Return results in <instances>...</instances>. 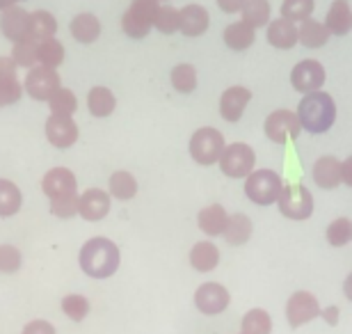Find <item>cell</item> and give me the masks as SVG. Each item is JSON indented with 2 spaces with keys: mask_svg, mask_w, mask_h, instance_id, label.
<instances>
[{
  "mask_svg": "<svg viewBox=\"0 0 352 334\" xmlns=\"http://www.w3.org/2000/svg\"><path fill=\"white\" fill-rule=\"evenodd\" d=\"M158 3H160V0H158Z\"/></svg>",
  "mask_w": 352,
  "mask_h": 334,
  "instance_id": "51",
  "label": "cell"
},
{
  "mask_svg": "<svg viewBox=\"0 0 352 334\" xmlns=\"http://www.w3.org/2000/svg\"><path fill=\"white\" fill-rule=\"evenodd\" d=\"M314 0H284L281 3V17L288 21H307L311 19Z\"/></svg>",
  "mask_w": 352,
  "mask_h": 334,
  "instance_id": "40",
  "label": "cell"
},
{
  "mask_svg": "<svg viewBox=\"0 0 352 334\" xmlns=\"http://www.w3.org/2000/svg\"><path fill=\"white\" fill-rule=\"evenodd\" d=\"M314 181L320 188L332 190L341 183V160L334 156H322L314 165Z\"/></svg>",
  "mask_w": 352,
  "mask_h": 334,
  "instance_id": "22",
  "label": "cell"
},
{
  "mask_svg": "<svg viewBox=\"0 0 352 334\" xmlns=\"http://www.w3.org/2000/svg\"><path fill=\"white\" fill-rule=\"evenodd\" d=\"M227 211L222 209L220 204H210L206 209L199 211V216H197V225H199V229L206 233V236H222L224 229H227Z\"/></svg>",
  "mask_w": 352,
  "mask_h": 334,
  "instance_id": "24",
  "label": "cell"
},
{
  "mask_svg": "<svg viewBox=\"0 0 352 334\" xmlns=\"http://www.w3.org/2000/svg\"><path fill=\"white\" fill-rule=\"evenodd\" d=\"M320 316V304L316 300L314 293L309 291H298L288 298L286 302V318L291 323V328H300L305 323H311L314 318Z\"/></svg>",
  "mask_w": 352,
  "mask_h": 334,
  "instance_id": "11",
  "label": "cell"
},
{
  "mask_svg": "<svg viewBox=\"0 0 352 334\" xmlns=\"http://www.w3.org/2000/svg\"><path fill=\"white\" fill-rule=\"evenodd\" d=\"M243 334H270L272 318L263 309H252L243 316Z\"/></svg>",
  "mask_w": 352,
  "mask_h": 334,
  "instance_id": "37",
  "label": "cell"
},
{
  "mask_svg": "<svg viewBox=\"0 0 352 334\" xmlns=\"http://www.w3.org/2000/svg\"><path fill=\"white\" fill-rule=\"evenodd\" d=\"M46 138L53 147L69 149L78 140V124L74 122V117L67 115H51L46 122Z\"/></svg>",
  "mask_w": 352,
  "mask_h": 334,
  "instance_id": "14",
  "label": "cell"
},
{
  "mask_svg": "<svg viewBox=\"0 0 352 334\" xmlns=\"http://www.w3.org/2000/svg\"><path fill=\"white\" fill-rule=\"evenodd\" d=\"M254 163H256V154L254 149L245 142H234V145H227L220 156V169L224 176L229 179H248V176L254 172Z\"/></svg>",
  "mask_w": 352,
  "mask_h": 334,
  "instance_id": "5",
  "label": "cell"
},
{
  "mask_svg": "<svg viewBox=\"0 0 352 334\" xmlns=\"http://www.w3.org/2000/svg\"><path fill=\"white\" fill-rule=\"evenodd\" d=\"M241 334H243V332H241Z\"/></svg>",
  "mask_w": 352,
  "mask_h": 334,
  "instance_id": "52",
  "label": "cell"
},
{
  "mask_svg": "<svg viewBox=\"0 0 352 334\" xmlns=\"http://www.w3.org/2000/svg\"><path fill=\"white\" fill-rule=\"evenodd\" d=\"M170 81L176 92L190 94V92L197 90V69L192 65H176L170 74Z\"/></svg>",
  "mask_w": 352,
  "mask_h": 334,
  "instance_id": "38",
  "label": "cell"
},
{
  "mask_svg": "<svg viewBox=\"0 0 352 334\" xmlns=\"http://www.w3.org/2000/svg\"><path fill=\"white\" fill-rule=\"evenodd\" d=\"M208 12L201 5H186L183 10H179V30L186 37H201L208 30Z\"/></svg>",
  "mask_w": 352,
  "mask_h": 334,
  "instance_id": "19",
  "label": "cell"
},
{
  "mask_svg": "<svg viewBox=\"0 0 352 334\" xmlns=\"http://www.w3.org/2000/svg\"><path fill=\"white\" fill-rule=\"evenodd\" d=\"M112 197L101 188H89L80 195L78 200V216L87 222H98L110 213Z\"/></svg>",
  "mask_w": 352,
  "mask_h": 334,
  "instance_id": "15",
  "label": "cell"
},
{
  "mask_svg": "<svg viewBox=\"0 0 352 334\" xmlns=\"http://www.w3.org/2000/svg\"><path fill=\"white\" fill-rule=\"evenodd\" d=\"M224 147L227 145H224L222 133L213 129V126L197 129L192 138H190V156H192V160L197 165H213V163H220Z\"/></svg>",
  "mask_w": 352,
  "mask_h": 334,
  "instance_id": "6",
  "label": "cell"
},
{
  "mask_svg": "<svg viewBox=\"0 0 352 334\" xmlns=\"http://www.w3.org/2000/svg\"><path fill=\"white\" fill-rule=\"evenodd\" d=\"M153 28H158V32L163 34H172L179 30V10L172 5H163L158 7L156 21H153Z\"/></svg>",
  "mask_w": 352,
  "mask_h": 334,
  "instance_id": "41",
  "label": "cell"
},
{
  "mask_svg": "<svg viewBox=\"0 0 352 334\" xmlns=\"http://www.w3.org/2000/svg\"><path fill=\"white\" fill-rule=\"evenodd\" d=\"M252 101V92L248 87H243V85H234V87L224 90V94L220 98V115L224 122H241L245 108H248V103Z\"/></svg>",
  "mask_w": 352,
  "mask_h": 334,
  "instance_id": "16",
  "label": "cell"
},
{
  "mask_svg": "<svg viewBox=\"0 0 352 334\" xmlns=\"http://www.w3.org/2000/svg\"><path fill=\"white\" fill-rule=\"evenodd\" d=\"M108 193L119 202H129L138 195V181L131 172H115L108 181Z\"/></svg>",
  "mask_w": 352,
  "mask_h": 334,
  "instance_id": "32",
  "label": "cell"
},
{
  "mask_svg": "<svg viewBox=\"0 0 352 334\" xmlns=\"http://www.w3.org/2000/svg\"><path fill=\"white\" fill-rule=\"evenodd\" d=\"M277 206L281 216L288 220H307L314 213V195L302 183H286L277 200Z\"/></svg>",
  "mask_w": 352,
  "mask_h": 334,
  "instance_id": "7",
  "label": "cell"
},
{
  "mask_svg": "<svg viewBox=\"0 0 352 334\" xmlns=\"http://www.w3.org/2000/svg\"><path fill=\"white\" fill-rule=\"evenodd\" d=\"M241 14L245 23L256 30V28L267 25V21H270V3L267 0H245Z\"/></svg>",
  "mask_w": 352,
  "mask_h": 334,
  "instance_id": "33",
  "label": "cell"
},
{
  "mask_svg": "<svg viewBox=\"0 0 352 334\" xmlns=\"http://www.w3.org/2000/svg\"><path fill=\"white\" fill-rule=\"evenodd\" d=\"M320 316L325 318V323H329V325H336L339 323V307H327V309H322L320 311Z\"/></svg>",
  "mask_w": 352,
  "mask_h": 334,
  "instance_id": "48",
  "label": "cell"
},
{
  "mask_svg": "<svg viewBox=\"0 0 352 334\" xmlns=\"http://www.w3.org/2000/svg\"><path fill=\"white\" fill-rule=\"evenodd\" d=\"M28 28H30V12H25L23 7H12L0 17V30L14 44L28 37Z\"/></svg>",
  "mask_w": 352,
  "mask_h": 334,
  "instance_id": "20",
  "label": "cell"
},
{
  "mask_svg": "<svg viewBox=\"0 0 352 334\" xmlns=\"http://www.w3.org/2000/svg\"><path fill=\"white\" fill-rule=\"evenodd\" d=\"M222 37H224V44H227L231 51H248V48L254 44L256 32H254V28L248 25L245 21H236V23L224 28Z\"/></svg>",
  "mask_w": 352,
  "mask_h": 334,
  "instance_id": "27",
  "label": "cell"
},
{
  "mask_svg": "<svg viewBox=\"0 0 352 334\" xmlns=\"http://www.w3.org/2000/svg\"><path fill=\"white\" fill-rule=\"evenodd\" d=\"M119 247L112 243L110 238L96 236L89 238L85 245L80 247L78 264L82 273L94 277V280H108L117 273L119 268Z\"/></svg>",
  "mask_w": 352,
  "mask_h": 334,
  "instance_id": "1",
  "label": "cell"
},
{
  "mask_svg": "<svg viewBox=\"0 0 352 334\" xmlns=\"http://www.w3.org/2000/svg\"><path fill=\"white\" fill-rule=\"evenodd\" d=\"M229 302H231V295L222 284L206 282L195 291V307L206 316L222 314V311L229 307Z\"/></svg>",
  "mask_w": 352,
  "mask_h": 334,
  "instance_id": "12",
  "label": "cell"
},
{
  "mask_svg": "<svg viewBox=\"0 0 352 334\" xmlns=\"http://www.w3.org/2000/svg\"><path fill=\"white\" fill-rule=\"evenodd\" d=\"M87 108H89L91 115L98 117V119L110 117L112 112H115V108H117V98H115V94H112L108 87H101V85H98V87L89 90Z\"/></svg>",
  "mask_w": 352,
  "mask_h": 334,
  "instance_id": "28",
  "label": "cell"
},
{
  "mask_svg": "<svg viewBox=\"0 0 352 334\" xmlns=\"http://www.w3.org/2000/svg\"><path fill=\"white\" fill-rule=\"evenodd\" d=\"M55 32H58V21L51 12L46 10H37L30 12V28H28V39L32 41H46L53 39Z\"/></svg>",
  "mask_w": 352,
  "mask_h": 334,
  "instance_id": "25",
  "label": "cell"
},
{
  "mask_svg": "<svg viewBox=\"0 0 352 334\" xmlns=\"http://www.w3.org/2000/svg\"><path fill=\"white\" fill-rule=\"evenodd\" d=\"M23 195L19 186L10 179H0V218H12L21 211Z\"/></svg>",
  "mask_w": 352,
  "mask_h": 334,
  "instance_id": "31",
  "label": "cell"
},
{
  "mask_svg": "<svg viewBox=\"0 0 352 334\" xmlns=\"http://www.w3.org/2000/svg\"><path fill=\"white\" fill-rule=\"evenodd\" d=\"M341 181L352 188V156H348V158L341 163Z\"/></svg>",
  "mask_w": 352,
  "mask_h": 334,
  "instance_id": "47",
  "label": "cell"
},
{
  "mask_svg": "<svg viewBox=\"0 0 352 334\" xmlns=\"http://www.w3.org/2000/svg\"><path fill=\"white\" fill-rule=\"evenodd\" d=\"M222 236L229 245H245L252 236V220L245 213H234V216H229L227 229Z\"/></svg>",
  "mask_w": 352,
  "mask_h": 334,
  "instance_id": "30",
  "label": "cell"
},
{
  "mask_svg": "<svg viewBox=\"0 0 352 334\" xmlns=\"http://www.w3.org/2000/svg\"><path fill=\"white\" fill-rule=\"evenodd\" d=\"M41 190L48 200H58V197H67V195H78V181H76V174L67 167H53L48 169L41 179Z\"/></svg>",
  "mask_w": 352,
  "mask_h": 334,
  "instance_id": "13",
  "label": "cell"
},
{
  "mask_svg": "<svg viewBox=\"0 0 352 334\" xmlns=\"http://www.w3.org/2000/svg\"><path fill=\"white\" fill-rule=\"evenodd\" d=\"M158 7V0H133L122 17V30L133 39H144L153 28Z\"/></svg>",
  "mask_w": 352,
  "mask_h": 334,
  "instance_id": "4",
  "label": "cell"
},
{
  "mask_svg": "<svg viewBox=\"0 0 352 334\" xmlns=\"http://www.w3.org/2000/svg\"><path fill=\"white\" fill-rule=\"evenodd\" d=\"M37 48H39V41H32V39H28V37L21 39L12 48V60L16 62V67H25V69L37 67L39 65Z\"/></svg>",
  "mask_w": 352,
  "mask_h": 334,
  "instance_id": "36",
  "label": "cell"
},
{
  "mask_svg": "<svg viewBox=\"0 0 352 334\" xmlns=\"http://www.w3.org/2000/svg\"><path fill=\"white\" fill-rule=\"evenodd\" d=\"M69 30H72L74 39L80 41V44H94V41L101 37V21H98L94 14H78V17H74L72 25H69Z\"/></svg>",
  "mask_w": 352,
  "mask_h": 334,
  "instance_id": "26",
  "label": "cell"
},
{
  "mask_svg": "<svg viewBox=\"0 0 352 334\" xmlns=\"http://www.w3.org/2000/svg\"><path fill=\"white\" fill-rule=\"evenodd\" d=\"M23 96V85L16 76V62L12 58H0V108L16 103Z\"/></svg>",
  "mask_w": 352,
  "mask_h": 334,
  "instance_id": "17",
  "label": "cell"
},
{
  "mask_svg": "<svg viewBox=\"0 0 352 334\" xmlns=\"http://www.w3.org/2000/svg\"><path fill=\"white\" fill-rule=\"evenodd\" d=\"M62 311L72 318V321H82L87 314H89V300L85 295H67L65 300H62Z\"/></svg>",
  "mask_w": 352,
  "mask_h": 334,
  "instance_id": "42",
  "label": "cell"
},
{
  "mask_svg": "<svg viewBox=\"0 0 352 334\" xmlns=\"http://www.w3.org/2000/svg\"><path fill=\"white\" fill-rule=\"evenodd\" d=\"M78 200L80 195H67V197H58V200H51V213L62 220L78 216Z\"/></svg>",
  "mask_w": 352,
  "mask_h": 334,
  "instance_id": "43",
  "label": "cell"
},
{
  "mask_svg": "<svg viewBox=\"0 0 352 334\" xmlns=\"http://www.w3.org/2000/svg\"><path fill=\"white\" fill-rule=\"evenodd\" d=\"M325 25L329 34H336V37H343L352 30V10L348 0H334L327 12Z\"/></svg>",
  "mask_w": 352,
  "mask_h": 334,
  "instance_id": "21",
  "label": "cell"
},
{
  "mask_svg": "<svg viewBox=\"0 0 352 334\" xmlns=\"http://www.w3.org/2000/svg\"><path fill=\"white\" fill-rule=\"evenodd\" d=\"M21 3H23V0H0V14L12 10V7H19Z\"/></svg>",
  "mask_w": 352,
  "mask_h": 334,
  "instance_id": "49",
  "label": "cell"
},
{
  "mask_svg": "<svg viewBox=\"0 0 352 334\" xmlns=\"http://www.w3.org/2000/svg\"><path fill=\"white\" fill-rule=\"evenodd\" d=\"M265 135L277 145H286V142L295 140L302 131V124L298 119V112L291 110H274L272 115H267L265 124Z\"/></svg>",
  "mask_w": 352,
  "mask_h": 334,
  "instance_id": "9",
  "label": "cell"
},
{
  "mask_svg": "<svg viewBox=\"0 0 352 334\" xmlns=\"http://www.w3.org/2000/svg\"><path fill=\"white\" fill-rule=\"evenodd\" d=\"M217 264H220V250L210 240H199L190 250V266L197 273H210V270L217 268Z\"/></svg>",
  "mask_w": 352,
  "mask_h": 334,
  "instance_id": "23",
  "label": "cell"
},
{
  "mask_svg": "<svg viewBox=\"0 0 352 334\" xmlns=\"http://www.w3.org/2000/svg\"><path fill=\"white\" fill-rule=\"evenodd\" d=\"M48 108H51V115L74 117V112L78 110V98H76V94L72 90L60 87L51 98H48Z\"/></svg>",
  "mask_w": 352,
  "mask_h": 334,
  "instance_id": "35",
  "label": "cell"
},
{
  "mask_svg": "<svg viewBox=\"0 0 352 334\" xmlns=\"http://www.w3.org/2000/svg\"><path fill=\"white\" fill-rule=\"evenodd\" d=\"M243 5H245V0H217V7H220L222 12H227V14L241 12Z\"/></svg>",
  "mask_w": 352,
  "mask_h": 334,
  "instance_id": "46",
  "label": "cell"
},
{
  "mask_svg": "<svg viewBox=\"0 0 352 334\" xmlns=\"http://www.w3.org/2000/svg\"><path fill=\"white\" fill-rule=\"evenodd\" d=\"M267 44L279 48V51H286V48H293L300 41V30L293 21L288 19H274L267 23V34H265Z\"/></svg>",
  "mask_w": 352,
  "mask_h": 334,
  "instance_id": "18",
  "label": "cell"
},
{
  "mask_svg": "<svg viewBox=\"0 0 352 334\" xmlns=\"http://www.w3.org/2000/svg\"><path fill=\"white\" fill-rule=\"evenodd\" d=\"M298 119H300L302 129L309 133H314V135L327 133L334 126V119H336L334 98L322 90L305 94V98H302L298 105Z\"/></svg>",
  "mask_w": 352,
  "mask_h": 334,
  "instance_id": "2",
  "label": "cell"
},
{
  "mask_svg": "<svg viewBox=\"0 0 352 334\" xmlns=\"http://www.w3.org/2000/svg\"><path fill=\"white\" fill-rule=\"evenodd\" d=\"M352 240V220L336 218L332 225L327 227V243L332 247H343Z\"/></svg>",
  "mask_w": 352,
  "mask_h": 334,
  "instance_id": "39",
  "label": "cell"
},
{
  "mask_svg": "<svg viewBox=\"0 0 352 334\" xmlns=\"http://www.w3.org/2000/svg\"><path fill=\"white\" fill-rule=\"evenodd\" d=\"M62 87L60 85V74L51 67H32L28 71L25 83H23V92L34 101H48L55 92Z\"/></svg>",
  "mask_w": 352,
  "mask_h": 334,
  "instance_id": "8",
  "label": "cell"
},
{
  "mask_svg": "<svg viewBox=\"0 0 352 334\" xmlns=\"http://www.w3.org/2000/svg\"><path fill=\"white\" fill-rule=\"evenodd\" d=\"M281 190H284V181L274 169H256L245 181V195H248L250 202L258 206L277 204Z\"/></svg>",
  "mask_w": 352,
  "mask_h": 334,
  "instance_id": "3",
  "label": "cell"
},
{
  "mask_svg": "<svg viewBox=\"0 0 352 334\" xmlns=\"http://www.w3.org/2000/svg\"><path fill=\"white\" fill-rule=\"evenodd\" d=\"M343 293H346V298L352 302V273L348 275V280H346V284H343Z\"/></svg>",
  "mask_w": 352,
  "mask_h": 334,
  "instance_id": "50",
  "label": "cell"
},
{
  "mask_svg": "<svg viewBox=\"0 0 352 334\" xmlns=\"http://www.w3.org/2000/svg\"><path fill=\"white\" fill-rule=\"evenodd\" d=\"M21 252L14 245H0V273H16L21 268Z\"/></svg>",
  "mask_w": 352,
  "mask_h": 334,
  "instance_id": "44",
  "label": "cell"
},
{
  "mask_svg": "<svg viewBox=\"0 0 352 334\" xmlns=\"http://www.w3.org/2000/svg\"><path fill=\"white\" fill-rule=\"evenodd\" d=\"M37 60H39L41 67L58 69L62 62H65V46H62L55 37L53 39H46V41H39Z\"/></svg>",
  "mask_w": 352,
  "mask_h": 334,
  "instance_id": "34",
  "label": "cell"
},
{
  "mask_svg": "<svg viewBox=\"0 0 352 334\" xmlns=\"http://www.w3.org/2000/svg\"><path fill=\"white\" fill-rule=\"evenodd\" d=\"M21 334H55V328L48 321H30Z\"/></svg>",
  "mask_w": 352,
  "mask_h": 334,
  "instance_id": "45",
  "label": "cell"
},
{
  "mask_svg": "<svg viewBox=\"0 0 352 334\" xmlns=\"http://www.w3.org/2000/svg\"><path fill=\"white\" fill-rule=\"evenodd\" d=\"M325 67L318 60H302L291 71V85L302 94H311L318 92L325 85Z\"/></svg>",
  "mask_w": 352,
  "mask_h": 334,
  "instance_id": "10",
  "label": "cell"
},
{
  "mask_svg": "<svg viewBox=\"0 0 352 334\" xmlns=\"http://www.w3.org/2000/svg\"><path fill=\"white\" fill-rule=\"evenodd\" d=\"M298 30H300V44L307 46V48L325 46L327 41H329V37H332L329 30H327V25L320 23V21H316V19L302 21V25L298 28Z\"/></svg>",
  "mask_w": 352,
  "mask_h": 334,
  "instance_id": "29",
  "label": "cell"
}]
</instances>
